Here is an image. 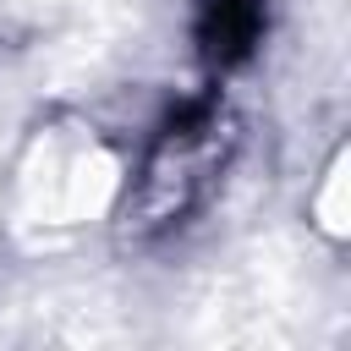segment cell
<instances>
[{"label": "cell", "instance_id": "cell-1", "mask_svg": "<svg viewBox=\"0 0 351 351\" xmlns=\"http://www.w3.org/2000/svg\"><path fill=\"white\" fill-rule=\"evenodd\" d=\"M236 148H241V121L225 99H197L192 110H181L143 154L121 208V230L132 241H159L186 219H197L219 192Z\"/></svg>", "mask_w": 351, "mask_h": 351}]
</instances>
